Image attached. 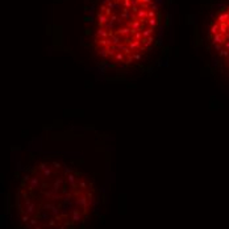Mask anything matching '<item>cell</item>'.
Instances as JSON below:
<instances>
[{
    "mask_svg": "<svg viewBox=\"0 0 229 229\" xmlns=\"http://www.w3.org/2000/svg\"><path fill=\"white\" fill-rule=\"evenodd\" d=\"M82 42L101 74H141L163 54L167 0H94Z\"/></svg>",
    "mask_w": 229,
    "mask_h": 229,
    "instance_id": "cell-1",
    "label": "cell"
},
{
    "mask_svg": "<svg viewBox=\"0 0 229 229\" xmlns=\"http://www.w3.org/2000/svg\"><path fill=\"white\" fill-rule=\"evenodd\" d=\"M98 190L76 166L55 157L29 163L19 178V229H82L94 215Z\"/></svg>",
    "mask_w": 229,
    "mask_h": 229,
    "instance_id": "cell-2",
    "label": "cell"
},
{
    "mask_svg": "<svg viewBox=\"0 0 229 229\" xmlns=\"http://www.w3.org/2000/svg\"><path fill=\"white\" fill-rule=\"evenodd\" d=\"M207 43L209 53L229 73V3L220 5L208 22Z\"/></svg>",
    "mask_w": 229,
    "mask_h": 229,
    "instance_id": "cell-3",
    "label": "cell"
}]
</instances>
